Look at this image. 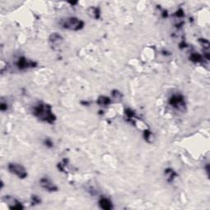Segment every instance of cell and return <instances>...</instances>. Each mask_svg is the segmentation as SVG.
Here are the masks:
<instances>
[{
    "mask_svg": "<svg viewBox=\"0 0 210 210\" xmlns=\"http://www.w3.org/2000/svg\"><path fill=\"white\" fill-rule=\"evenodd\" d=\"M7 168H8L9 172L11 173L15 174L19 178L24 179L27 177V172H26V170L25 169V167L18 164V163H9Z\"/></svg>",
    "mask_w": 210,
    "mask_h": 210,
    "instance_id": "obj_3",
    "label": "cell"
},
{
    "mask_svg": "<svg viewBox=\"0 0 210 210\" xmlns=\"http://www.w3.org/2000/svg\"><path fill=\"white\" fill-rule=\"evenodd\" d=\"M0 109H1V111H3V112H4V111H6L7 109V103H4V102H2L1 103V105H0Z\"/></svg>",
    "mask_w": 210,
    "mask_h": 210,
    "instance_id": "obj_21",
    "label": "cell"
},
{
    "mask_svg": "<svg viewBox=\"0 0 210 210\" xmlns=\"http://www.w3.org/2000/svg\"><path fill=\"white\" fill-rule=\"evenodd\" d=\"M62 42H63V37L61 36L59 34L53 33L49 37V43L53 48H55L56 47H58Z\"/></svg>",
    "mask_w": 210,
    "mask_h": 210,
    "instance_id": "obj_7",
    "label": "cell"
},
{
    "mask_svg": "<svg viewBox=\"0 0 210 210\" xmlns=\"http://www.w3.org/2000/svg\"><path fill=\"white\" fill-rule=\"evenodd\" d=\"M31 199H32V203L33 204H40V199L38 197V196H32V197H31Z\"/></svg>",
    "mask_w": 210,
    "mask_h": 210,
    "instance_id": "obj_18",
    "label": "cell"
},
{
    "mask_svg": "<svg viewBox=\"0 0 210 210\" xmlns=\"http://www.w3.org/2000/svg\"><path fill=\"white\" fill-rule=\"evenodd\" d=\"M199 43L201 44V45L203 46L204 48V49H207V50H209V42L207 40H205V39H199Z\"/></svg>",
    "mask_w": 210,
    "mask_h": 210,
    "instance_id": "obj_15",
    "label": "cell"
},
{
    "mask_svg": "<svg viewBox=\"0 0 210 210\" xmlns=\"http://www.w3.org/2000/svg\"><path fill=\"white\" fill-rule=\"evenodd\" d=\"M44 144L47 146V147H49L51 148L53 147V143L52 142L51 140H49V139H46V140H44Z\"/></svg>",
    "mask_w": 210,
    "mask_h": 210,
    "instance_id": "obj_20",
    "label": "cell"
},
{
    "mask_svg": "<svg viewBox=\"0 0 210 210\" xmlns=\"http://www.w3.org/2000/svg\"><path fill=\"white\" fill-rule=\"evenodd\" d=\"M33 113L41 121L48 123H53L56 120L55 115L52 112L51 106L46 103H40L34 107Z\"/></svg>",
    "mask_w": 210,
    "mask_h": 210,
    "instance_id": "obj_1",
    "label": "cell"
},
{
    "mask_svg": "<svg viewBox=\"0 0 210 210\" xmlns=\"http://www.w3.org/2000/svg\"><path fill=\"white\" fill-rule=\"evenodd\" d=\"M112 96L113 99H116V100H122V95L119 91H117V90H114L113 92L112 93Z\"/></svg>",
    "mask_w": 210,
    "mask_h": 210,
    "instance_id": "obj_17",
    "label": "cell"
},
{
    "mask_svg": "<svg viewBox=\"0 0 210 210\" xmlns=\"http://www.w3.org/2000/svg\"><path fill=\"white\" fill-rule=\"evenodd\" d=\"M88 14L90 17L94 19H99L100 17V8L95 7H89L88 9Z\"/></svg>",
    "mask_w": 210,
    "mask_h": 210,
    "instance_id": "obj_10",
    "label": "cell"
},
{
    "mask_svg": "<svg viewBox=\"0 0 210 210\" xmlns=\"http://www.w3.org/2000/svg\"><path fill=\"white\" fill-rule=\"evenodd\" d=\"M97 103L100 106H108L111 103V100L106 96H100L97 100Z\"/></svg>",
    "mask_w": 210,
    "mask_h": 210,
    "instance_id": "obj_11",
    "label": "cell"
},
{
    "mask_svg": "<svg viewBox=\"0 0 210 210\" xmlns=\"http://www.w3.org/2000/svg\"><path fill=\"white\" fill-rule=\"evenodd\" d=\"M7 203L9 204V207L12 209H22L23 206L22 205V204L20 203L19 201H17V199H13V198H8L7 196Z\"/></svg>",
    "mask_w": 210,
    "mask_h": 210,
    "instance_id": "obj_9",
    "label": "cell"
},
{
    "mask_svg": "<svg viewBox=\"0 0 210 210\" xmlns=\"http://www.w3.org/2000/svg\"><path fill=\"white\" fill-rule=\"evenodd\" d=\"M165 175H166L167 181L171 182V181H173V179L177 176V173L172 169L168 168V169H166V171H165Z\"/></svg>",
    "mask_w": 210,
    "mask_h": 210,
    "instance_id": "obj_13",
    "label": "cell"
},
{
    "mask_svg": "<svg viewBox=\"0 0 210 210\" xmlns=\"http://www.w3.org/2000/svg\"><path fill=\"white\" fill-rule=\"evenodd\" d=\"M176 17H184V11L181 8H180L179 10H177V12H176Z\"/></svg>",
    "mask_w": 210,
    "mask_h": 210,
    "instance_id": "obj_19",
    "label": "cell"
},
{
    "mask_svg": "<svg viewBox=\"0 0 210 210\" xmlns=\"http://www.w3.org/2000/svg\"><path fill=\"white\" fill-rule=\"evenodd\" d=\"M40 184L41 187L44 188V190H46L47 191L55 192L58 191V186L53 182H52L47 177L41 178L40 181Z\"/></svg>",
    "mask_w": 210,
    "mask_h": 210,
    "instance_id": "obj_6",
    "label": "cell"
},
{
    "mask_svg": "<svg viewBox=\"0 0 210 210\" xmlns=\"http://www.w3.org/2000/svg\"><path fill=\"white\" fill-rule=\"evenodd\" d=\"M100 208L103 210H110L113 209V204L110 200L105 197H101L99 200Z\"/></svg>",
    "mask_w": 210,
    "mask_h": 210,
    "instance_id": "obj_8",
    "label": "cell"
},
{
    "mask_svg": "<svg viewBox=\"0 0 210 210\" xmlns=\"http://www.w3.org/2000/svg\"><path fill=\"white\" fill-rule=\"evenodd\" d=\"M144 137L145 140H147L148 142H151L152 140V137H153V136H152V133L150 131H149V130H145V131H144Z\"/></svg>",
    "mask_w": 210,
    "mask_h": 210,
    "instance_id": "obj_14",
    "label": "cell"
},
{
    "mask_svg": "<svg viewBox=\"0 0 210 210\" xmlns=\"http://www.w3.org/2000/svg\"><path fill=\"white\" fill-rule=\"evenodd\" d=\"M190 60L191 61V62H193V63H201V62H203V57L200 55V54H199V53H191V56H190Z\"/></svg>",
    "mask_w": 210,
    "mask_h": 210,
    "instance_id": "obj_12",
    "label": "cell"
},
{
    "mask_svg": "<svg viewBox=\"0 0 210 210\" xmlns=\"http://www.w3.org/2000/svg\"><path fill=\"white\" fill-rule=\"evenodd\" d=\"M125 113H126V117H127V118H128V119H132V118L135 117V113H134V112H133L131 109H130V108L126 109Z\"/></svg>",
    "mask_w": 210,
    "mask_h": 210,
    "instance_id": "obj_16",
    "label": "cell"
},
{
    "mask_svg": "<svg viewBox=\"0 0 210 210\" xmlns=\"http://www.w3.org/2000/svg\"><path fill=\"white\" fill-rule=\"evenodd\" d=\"M17 66L18 67L20 70H25V69H27V68H31V67H35L36 66V63H35L33 61L31 60H29V59L26 58H20L18 59V61L16 63Z\"/></svg>",
    "mask_w": 210,
    "mask_h": 210,
    "instance_id": "obj_5",
    "label": "cell"
},
{
    "mask_svg": "<svg viewBox=\"0 0 210 210\" xmlns=\"http://www.w3.org/2000/svg\"><path fill=\"white\" fill-rule=\"evenodd\" d=\"M169 104L172 107L175 108L176 109H181L183 108L185 106V100L184 97L181 95H173L172 97H170L169 101H168Z\"/></svg>",
    "mask_w": 210,
    "mask_h": 210,
    "instance_id": "obj_4",
    "label": "cell"
},
{
    "mask_svg": "<svg viewBox=\"0 0 210 210\" xmlns=\"http://www.w3.org/2000/svg\"><path fill=\"white\" fill-rule=\"evenodd\" d=\"M85 26V23L81 19L76 17H68L63 20L62 22V26L64 29L70 30H80Z\"/></svg>",
    "mask_w": 210,
    "mask_h": 210,
    "instance_id": "obj_2",
    "label": "cell"
}]
</instances>
